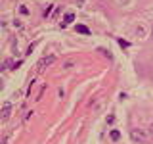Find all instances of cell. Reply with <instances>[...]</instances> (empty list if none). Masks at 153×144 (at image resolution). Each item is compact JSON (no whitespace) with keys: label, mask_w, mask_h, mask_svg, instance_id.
<instances>
[{"label":"cell","mask_w":153,"mask_h":144,"mask_svg":"<svg viewBox=\"0 0 153 144\" xmlns=\"http://www.w3.org/2000/svg\"><path fill=\"white\" fill-rule=\"evenodd\" d=\"M119 138H121V133H119V131H111V140L117 142Z\"/></svg>","instance_id":"obj_7"},{"label":"cell","mask_w":153,"mask_h":144,"mask_svg":"<svg viewBox=\"0 0 153 144\" xmlns=\"http://www.w3.org/2000/svg\"><path fill=\"white\" fill-rule=\"evenodd\" d=\"M54 60L56 58L54 56H48V58H42L40 62H38V69H44L46 65H50V64H54Z\"/></svg>","instance_id":"obj_3"},{"label":"cell","mask_w":153,"mask_h":144,"mask_svg":"<svg viewBox=\"0 0 153 144\" xmlns=\"http://www.w3.org/2000/svg\"><path fill=\"white\" fill-rule=\"evenodd\" d=\"M19 12H21V14H25V16H27V14H29V10H27L25 6H21V8H19Z\"/></svg>","instance_id":"obj_8"},{"label":"cell","mask_w":153,"mask_h":144,"mask_svg":"<svg viewBox=\"0 0 153 144\" xmlns=\"http://www.w3.org/2000/svg\"><path fill=\"white\" fill-rule=\"evenodd\" d=\"M71 21H75V14H65V19H63V25H69Z\"/></svg>","instance_id":"obj_5"},{"label":"cell","mask_w":153,"mask_h":144,"mask_svg":"<svg viewBox=\"0 0 153 144\" xmlns=\"http://www.w3.org/2000/svg\"><path fill=\"white\" fill-rule=\"evenodd\" d=\"M149 133H151V134H153V123H151V125H149Z\"/></svg>","instance_id":"obj_9"},{"label":"cell","mask_w":153,"mask_h":144,"mask_svg":"<svg viewBox=\"0 0 153 144\" xmlns=\"http://www.w3.org/2000/svg\"><path fill=\"white\" fill-rule=\"evenodd\" d=\"M10 115H12V104L6 102V104H4V108H2V121H8Z\"/></svg>","instance_id":"obj_2"},{"label":"cell","mask_w":153,"mask_h":144,"mask_svg":"<svg viewBox=\"0 0 153 144\" xmlns=\"http://www.w3.org/2000/svg\"><path fill=\"white\" fill-rule=\"evenodd\" d=\"M19 64H21V62H13V60H6V62H4V64H2V69H12V65H19Z\"/></svg>","instance_id":"obj_4"},{"label":"cell","mask_w":153,"mask_h":144,"mask_svg":"<svg viewBox=\"0 0 153 144\" xmlns=\"http://www.w3.org/2000/svg\"><path fill=\"white\" fill-rule=\"evenodd\" d=\"M76 31H79V33H82V35H88V33H90V29H88V27H84V25H76Z\"/></svg>","instance_id":"obj_6"},{"label":"cell","mask_w":153,"mask_h":144,"mask_svg":"<svg viewBox=\"0 0 153 144\" xmlns=\"http://www.w3.org/2000/svg\"><path fill=\"white\" fill-rule=\"evenodd\" d=\"M130 138L134 142H142V144L147 142V134L143 133L142 129H132V131H130Z\"/></svg>","instance_id":"obj_1"}]
</instances>
